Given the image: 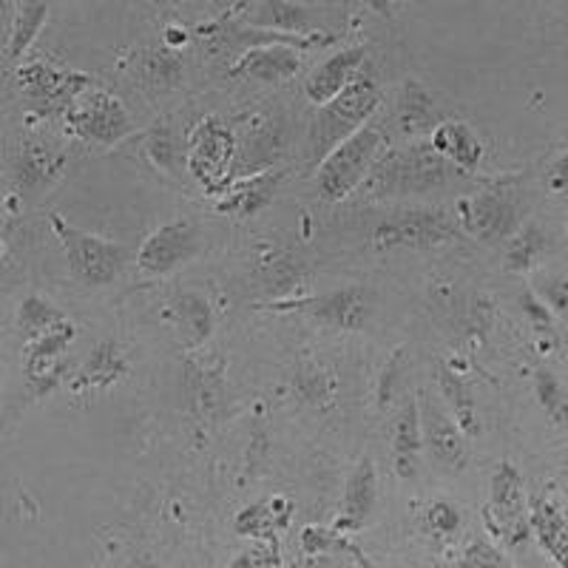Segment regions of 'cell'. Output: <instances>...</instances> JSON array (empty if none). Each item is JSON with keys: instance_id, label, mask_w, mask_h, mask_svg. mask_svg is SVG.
Returning a JSON list of instances; mask_svg holds the SVG:
<instances>
[{"instance_id": "obj_25", "label": "cell", "mask_w": 568, "mask_h": 568, "mask_svg": "<svg viewBox=\"0 0 568 568\" xmlns=\"http://www.w3.org/2000/svg\"><path fill=\"white\" fill-rule=\"evenodd\" d=\"M169 316L180 329L185 349H200L213 333V307L200 293H180L171 298Z\"/></svg>"}, {"instance_id": "obj_22", "label": "cell", "mask_w": 568, "mask_h": 568, "mask_svg": "<svg viewBox=\"0 0 568 568\" xmlns=\"http://www.w3.org/2000/svg\"><path fill=\"white\" fill-rule=\"evenodd\" d=\"M429 145L435 154L460 171H475L486 154L484 140L464 120H444L435 125V131H429Z\"/></svg>"}, {"instance_id": "obj_2", "label": "cell", "mask_w": 568, "mask_h": 568, "mask_svg": "<svg viewBox=\"0 0 568 568\" xmlns=\"http://www.w3.org/2000/svg\"><path fill=\"white\" fill-rule=\"evenodd\" d=\"M453 165L435 154L433 145H409V149L384 151L369 180L364 182V191L369 196L429 194L453 180Z\"/></svg>"}, {"instance_id": "obj_8", "label": "cell", "mask_w": 568, "mask_h": 568, "mask_svg": "<svg viewBox=\"0 0 568 568\" xmlns=\"http://www.w3.org/2000/svg\"><path fill=\"white\" fill-rule=\"evenodd\" d=\"M455 220L438 207H409L384 216L373 231V245L378 251H393V247H413L426 251L455 240Z\"/></svg>"}, {"instance_id": "obj_9", "label": "cell", "mask_w": 568, "mask_h": 568, "mask_svg": "<svg viewBox=\"0 0 568 568\" xmlns=\"http://www.w3.org/2000/svg\"><path fill=\"white\" fill-rule=\"evenodd\" d=\"M65 123L83 140L98 142L103 149H114L131 134L134 123L125 105L109 91L89 89L65 109Z\"/></svg>"}, {"instance_id": "obj_14", "label": "cell", "mask_w": 568, "mask_h": 568, "mask_svg": "<svg viewBox=\"0 0 568 568\" xmlns=\"http://www.w3.org/2000/svg\"><path fill=\"white\" fill-rule=\"evenodd\" d=\"M304 311L327 327L353 333V329H362L373 316V293L362 284H347V287L329 291L324 296L307 298Z\"/></svg>"}, {"instance_id": "obj_44", "label": "cell", "mask_w": 568, "mask_h": 568, "mask_svg": "<svg viewBox=\"0 0 568 568\" xmlns=\"http://www.w3.org/2000/svg\"><path fill=\"white\" fill-rule=\"evenodd\" d=\"M131 568H162V566L154 560V557H140V560H134V566Z\"/></svg>"}, {"instance_id": "obj_18", "label": "cell", "mask_w": 568, "mask_h": 568, "mask_svg": "<svg viewBox=\"0 0 568 568\" xmlns=\"http://www.w3.org/2000/svg\"><path fill=\"white\" fill-rule=\"evenodd\" d=\"M375 497H378V475L369 458H362L349 471L347 486H344L342 511H338L333 531L336 535H353L369 524L375 509Z\"/></svg>"}, {"instance_id": "obj_21", "label": "cell", "mask_w": 568, "mask_h": 568, "mask_svg": "<svg viewBox=\"0 0 568 568\" xmlns=\"http://www.w3.org/2000/svg\"><path fill=\"white\" fill-rule=\"evenodd\" d=\"M284 182V171L273 169L265 174L245 176V180H236L227 187L222 200L216 202V211L225 213V216H236V220H247V216H256L258 211H265L267 205L276 196L278 185Z\"/></svg>"}, {"instance_id": "obj_17", "label": "cell", "mask_w": 568, "mask_h": 568, "mask_svg": "<svg viewBox=\"0 0 568 568\" xmlns=\"http://www.w3.org/2000/svg\"><path fill=\"white\" fill-rule=\"evenodd\" d=\"M302 69V49L293 45H258L251 52L233 60L227 74L242 80H258V83H287Z\"/></svg>"}, {"instance_id": "obj_35", "label": "cell", "mask_w": 568, "mask_h": 568, "mask_svg": "<svg viewBox=\"0 0 568 568\" xmlns=\"http://www.w3.org/2000/svg\"><path fill=\"white\" fill-rule=\"evenodd\" d=\"M535 393L542 413L549 415L560 429H568V389L562 387L560 378L551 369H535Z\"/></svg>"}, {"instance_id": "obj_7", "label": "cell", "mask_w": 568, "mask_h": 568, "mask_svg": "<svg viewBox=\"0 0 568 568\" xmlns=\"http://www.w3.org/2000/svg\"><path fill=\"white\" fill-rule=\"evenodd\" d=\"M191 174L205 187L207 194H225L233 182V165L240 154V140L231 125L220 116H202L191 131Z\"/></svg>"}, {"instance_id": "obj_28", "label": "cell", "mask_w": 568, "mask_h": 568, "mask_svg": "<svg viewBox=\"0 0 568 568\" xmlns=\"http://www.w3.org/2000/svg\"><path fill=\"white\" fill-rule=\"evenodd\" d=\"M438 387L440 395H444V404L453 413L455 424L460 426V433L466 435H478V409H475V398H471V387L466 384L464 375L453 367H440L438 369Z\"/></svg>"}, {"instance_id": "obj_6", "label": "cell", "mask_w": 568, "mask_h": 568, "mask_svg": "<svg viewBox=\"0 0 568 568\" xmlns=\"http://www.w3.org/2000/svg\"><path fill=\"white\" fill-rule=\"evenodd\" d=\"M484 526L491 537L520 549L531 537V509L524 491V475L515 464H497L489 478V500L484 506Z\"/></svg>"}, {"instance_id": "obj_20", "label": "cell", "mask_w": 568, "mask_h": 568, "mask_svg": "<svg viewBox=\"0 0 568 568\" xmlns=\"http://www.w3.org/2000/svg\"><path fill=\"white\" fill-rule=\"evenodd\" d=\"M282 149L284 134L282 129H278V123H271V120H258V123H253V129H247L245 140H242L240 154H236L233 182L276 169V160L282 156Z\"/></svg>"}, {"instance_id": "obj_33", "label": "cell", "mask_w": 568, "mask_h": 568, "mask_svg": "<svg viewBox=\"0 0 568 568\" xmlns=\"http://www.w3.org/2000/svg\"><path fill=\"white\" fill-rule=\"evenodd\" d=\"M542 247H546V233L540 225H524L509 240V251H506V271L526 273L535 267L540 258Z\"/></svg>"}, {"instance_id": "obj_16", "label": "cell", "mask_w": 568, "mask_h": 568, "mask_svg": "<svg viewBox=\"0 0 568 568\" xmlns=\"http://www.w3.org/2000/svg\"><path fill=\"white\" fill-rule=\"evenodd\" d=\"M129 355L120 347V342L103 338V342H98L91 347V353L85 355V362L80 364L78 373L71 375L69 389L74 395L100 393V389H109L114 387V384L123 382V378H129Z\"/></svg>"}, {"instance_id": "obj_40", "label": "cell", "mask_w": 568, "mask_h": 568, "mask_svg": "<svg viewBox=\"0 0 568 568\" xmlns=\"http://www.w3.org/2000/svg\"><path fill=\"white\" fill-rule=\"evenodd\" d=\"M426 526L435 535H455L460 529V511L449 500H435L429 511H426Z\"/></svg>"}, {"instance_id": "obj_11", "label": "cell", "mask_w": 568, "mask_h": 568, "mask_svg": "<svg viewBox=\"0 0 568 568\" xmlns=\"http://www.w3.org/2000/svg\"><path fill=\"white\" fill-rule=\"evenodd\" d=\"M200 245L202 233L194 222H165L154 233H149V240L142 242L140 253H136V267L145 276H169V273L187 265L200 253Z\"/></svg>"}, {"instance_id": "obj_43", "label": "cell", "mask_w": 568, "mask_h": 568, "mask_svg": "<svg viewBox=\"0 0 568 568\" xmlns=\"http://www.w3.org/2000/svg\"><path fill=\"white\" fill-rule=\"evenodd\" d=\"M227 568H256V562L251 560V555H242V557H236V560H233Z\"/></svg>"}, {"instance_id": "obj_30", "label": "cell", "mask_w": 568, "mask_h": 568, "mask_svg": "<svg viewBox=\"0 0 568 568\" xmlns=\"http://www.w3.org/2000/svg\"><path fill=\"white\" fill-rule=\"evenodd\" d=\"M142 83L154 91L176 89L182 80V60L169 45H154L140 58Z\"/></svg>"}, {"instance_id": "obj_5", "label": "cell", "mask_w": 568, "mask_h": 568, "mask_svg": "<svg viewBox=\"0 0 568 568\" xmlns=\"http://www.w3.org/2000/svg\"><path fill=\"white\" fill-rule=\"evenodd\" d=\"M458 222L466 236L478 242H504L520 231L524 200L515 180L495 182V185L466 194L458 200Z\"/></svg>"}, {"instance_id": "obj_39", "label": "cell", "mask_w": 568, "mask_h": 568, "mask_svg": "<svg viewBox=\"0 0 568 568\" xmlns=\"http://www.w3.org/2000/svg\"><path fill=\"white\" fill-rule=\"evenodd\" d=\"M537 296L549 304L557 316H568V276H542L537 284Z\"/></svg>"}, {"instance_id": "obj_38", "label": "cell", "mask_w": 568, "mask_h": 568, "mask_svg": "<svg viewBox=\"0 0 568 568\" xmlns=\"http://www.w3.org/2000/svg\"><path fill=\"white\" fill-rule=\"evenodd\" d=\"M517 304H520V311H524V316L529 318V324L537 333H551V327H555V313L549 311V304L542 302L535 291L520 293Z\"/></svg>"}, {"instance_id": "obj_19", "label": "cell", "mask_w": 568, "mask_h": 568, "mask_svg": "<svg viewBox=\"0 0 568 568\" xmlns=\"http://www.w3.org/2000/svg\"><path fill=\"white\" fill-rule=\"evenodd\" d=\"M364 58H367V49H364V45H349V49H342V52H336L333 58L324 60V63H318L316 69H313L311 78H307V85H304L307 100L316 103L318 109L333 103V100L362 74Z\"/></svg>"}, {"instance_id": "obj_36", "label": "cell", "mask_w": 568, "mask_h": 568, "mask_svg": "<svg viewBox=\"0 0 568 568\" xmlns=\"http://www.w3.org/2000/svg\"><path fill=\"white\" fill-rule=\"evenodd\" d=\"M278 526H287V511H271L267 506L256 504L236 517V531L247 537L273 535Z\"/></svg>"}, {"instance_id": "obj_29", "label": "cell", "mask_w": 568, "mask_h": 568, "mask_svg": "<svg viewBox=\"0 0 568 568\" xmlns=\"http://www.w3.org/2000/svg\"><path fill=\"white\" fill-rule=\"evenodd\" d=\"M45 18H49V3H43V0H23V3H14L12 27H9L7 38V60H20L29 52V45L38 40Z\"/></svg>"}, {"instance_id": "obj_1", "label": "cell", "mask_w": 568, "mask_h": 568, "mask_svg": "<svg viewBox=\"0 0 568 568\" xmlns=\"http://www.w3.org/2000/svg\"><path fill=\"white\" fill-rule=\"evenodd\" d=\"M378 105H382V89L369 71H362L333 103L322 105L313 116V125L307 131V151H304L307 165L318 169L342 142L369 125V116L378 111Z\"/></svg>"}, {"instance_id": "obj_10", "label": "cell", "mask_w": 568, "mask_h": 568, "mask_svg": "<svg viewBox=\"0 0 568 568\" xmlns=\"http://www.w3.org/2000/svg\"><path fill=\"white\" fill-rule=\"evenodd\" d=\"M14 78H18L20 89L27 91L29 103H32L34 109L45 111V114H52V111L58 109L65 114V109H69L83 91L94 89L89 74H80V71L65 69V65L45 63V60L23 63L14 71Z\"/></svg>"}, {"instance_id": "obj_3", "label": "cell", "mask_w": 568, "mask_h": 568, "mask_svg": "<svg viewBox=\"0 0 568 568\" xmlns=\"http://www.w3.org/2000/svg\"><path fill=\"white\" fill-rule=\"evenodd\" d=\"M387 151V134L382 125H364L355 136L342 142L316 169V194L324 202H342L364 187L373 169Z\"/></svg>"}, {"instance_id": "obj_26", "label": "cell", "mask_w": 568, "mask_h": 568, "mask_svg": "<svg viewBox=\"0 0 568 568\" xmlns=\"http://www.w3.org/2000/svg\"><path fill=\"white\" fill-rule=\"evenodd\" d=\"M242 9V23L253 29L278 34H313L307 29V9L302 3H287V0H265V3H245Z\"/></svg>"}, {"instance_id": "obj_37", "label": "cell", "mask_w": 568, "mask_h": 568, "mask_svg": "<svg viewBox=\"0 0 568 568\" xmlns=\"http://www.w3.org/2000/svg\"><path fill=\"white\" fill-rule=\"evenodd\" d=\"M458 568H515V562L489 540H471L458 557Z\"/></svg>"}, {"instance_id": "obj_31", "label": "cell", "mask_w": 568, "mask_h": 568, "mask_svg": "<svg viewBox=\"0 0 568 568\" xmlns=\"http://www.w3.org/2000/svg\"><path fill=\"white\" fill-rule=\"evenodd\" d=\"M65 322H69L65 313L54 307L52 302H45L43 296H27L18 307V329L23 333L27 342H34V338L52 333V329H58Z\"/></svg>"}, {"instance_id": "obj_24", "label": "cell", "mask_w": 568, "mask_h": 568, "mask_svg": "<svg viewBox=\"0 0 568 568\" xmlns=\"http://www.w3.org/2000/svg\"><path fill=\"white\" fill-rule=\"evenodd\" d=\"M420 433H424V426H420L418 398H407L395 415L393 429V464L400 480H413L418 475L420 440H424Z\"/></svg>"}, {"instance_id": "obj_23", "label": "cell", "mask_w": 568, "mask_h": 568, "mask_svg": "<svg viewBox=\"0 0 568 568\" xmlns=\"http://www.w3.org/2000/svg\"><path fill=\"white\" fill-rule=\"evenodd\" d=\"M65 165L63 154H52L43 145H23L20 154L14 156V185H18L20 196L43 194L58 182L60 171Z\"/></svg>"}, {"instance_id": "obj_13", "label": "cell", "mask_w": 568, "mask_h": 568, "mask_svg": "<svg viewBox=\"0 0 568 568\" xmlns=\"http://www.w3.org/2000/svg\"><path fill=\"white\" fill-rule=\"evenodd\" d=\"M420 426H424V444L433 455L435 466L449 475H460L469 464V453H466V438L460 433V426L455 418L438 407V400L429 393H420Z\"/></svg>"}, {"instance_id": "obj_15", "label": "cell", "mask_w": 568, "mask_h": 568, "mask_svg": "<svg viewBox=\"0 0 568 568\" xmlns=\"http://www.w3.org/2000/svg\"><path fill=\"white\" fill-rule=\"evenodd\" d=\"M531 535L557 568H568V517L562 500L551 486L529 500Z\"/></svg>"}, {"instance_id": "obj_32", "label": "cell", "mask_w": 568, "mask_h": 568, "mask_svg": "<svg viewBox=\"0 0 568 568\" xmlns=\"http://www.w3.org/2000/svg\"><path fill=\"white\" fill-rule=\"evenodd\" d=\"M398 120L407 134H420V131L426 129L435 131V125H438L433 120V103H429V94H426L415 80H409V83L404 85V94H400V105H398Z\"/></svg>"}, {"instance_id": "obj_34", "label": "cell", "mask_w": 568, "mask_h": 568, "mask_svg": "<svg viewBox=\"0 0 568 568\" xmlns=\"http://www.w3.org/2000/svg\"><path fill=\"white\" fill-rule=\"evenodd\" d=\"M293 387H296V393L307 404H327V400H333V393H336V378H333L327 367L307 358V362L298 364Z\"/></svg>"}, {"instance_id": "obj_27", "label": "cell", "mask_w": 568, "mask_h": 568, "mask_svg": "<svg viewBox=\"0 0 568 568\" xmlns=\"http://www.w3.org/2000/svg\"><path fill=\"white\" fill-rule=\"evenodd\" d=\"M185 382L187 395H191V407H194L196 415H202V418L220 415L222 400H225V378H222V369L216 367L213 358L187 364Z\"/></svg>"}, {"instance_id": "obj_4", "label": "cell", "mask_w": 568, "mask_h": 568, "mask_svg": "<svg viewBox=\"0 0 568 568\" xmlns=\"http://www.w3.org/2000/svg\"><path fill=\"white\" fill-rule=\"evenodd\" d=\"M54 236L60 240L69 262L71 276L78 278L85 287H105L123 273L125 262H129V247L120 245L114 240H105L98 233L80 231L71 222H65L60 213L49 216Z\"/></svg>"}, {"instance_id": "obj_45", "label": "cell", "mask_w": 568, "mask_h": 568, "mask_svg": "<svg viewBox=\"0 0 568 568\" xmlns=\"http://www.w3.org/2000/svg\"><path fill=\"white\" fill-rule=\"evenodd\" d=\"M566 236H568V225H566Z\"/></svg>"}, {"instance_id": "obj_42", "label": "cell", "mask_w": 568, "mask_h": 568, "mask_svg": "<svg viewBox=\"0 0 568 568\" xmlns=\"http://www.w3.org/2000/svg\"><path fill=\"white\" fill-rule=\"evenodd\" d=\"M185 43H191V32H187V29H182V27L165 29V45H169V49H174L176 52V49Z\"/></svg>"}, {"instance_id": "obj_41", "label": "cell", "mask_w": 568, "mask_h": 568, "mask_svg": "<svg viewBox=\"0 0 568 568\" xmlns=\"http://www.w3.org/2000/svg\"><path fill=\"white\" fill-rule=\"evenodd\" d=\"M549 191L555 196H566L568 200V154L557 156L549 169Z\"/></svg>"}, {"instance_id": "obj_12", "label": "cell", "mask_w": 568, "mask_h": 568, "mask_svg": "<svg viewBox=\"0 0 568 568\" xmlns=\"http://www.w3.org/2000/svg\"><path fill=\"white\" fill-rule=\"evenodd\" d=\"M74 336H78L74 324L65 322L52 333L27 342V349H23V382H27L29 393L34 398H45V395L58 389L65 369V349L74 342Z\"/></svg>"}]
</instances>
